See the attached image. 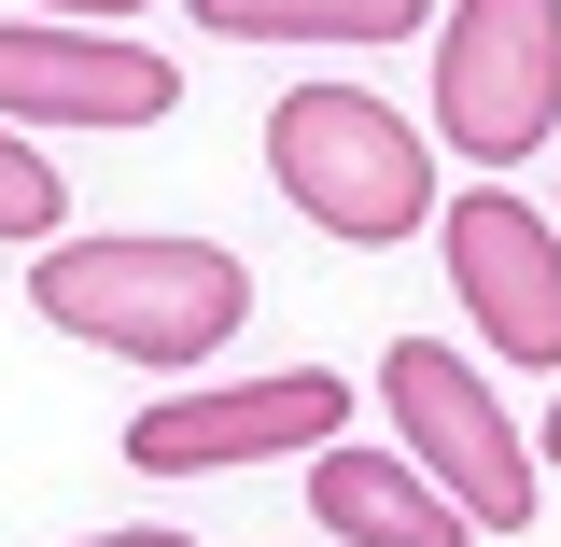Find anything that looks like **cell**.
<instances>
[{"instance_id":"obj_12","label":"cell","mask_w":561,"mask_h":547,"mask_svg":"<svg viewBox=\"0 0 561 547\" xmlns=\"http://www.w3.org/2000/svg\"><path fill=\"white\" fill-rule=\"evenodd\" d=\"M84 547H197V534H84Z\"/></svg>"},{"instance_id":"obj_10","label":"cell","mask_w":561,"mask_h":547,"mask_svg":"<svg viewBox=\"0 0 561 547\" xmlns=\"http://www.w3.org/2000/svg\"><path fill=\"white\" fill-rule=\"evenodd\" d=\"M57 225H70V197H57V155L0 127V239H57Z\"/></svg>"},{"instance_id":"obj_13","label":"cell","mask_w":561,"mask_h":547,"mask_svg":"<svg viewBox=\"0 0 561 547\" xmlns=\"http://www.w3.org/2000/svg\"><path fill=\"white\" fill-rule=\"evenodd\" d=\"M534 449H548V464H561V408H548V435H534Z\"/></svg>"},{"instance_id":"obj_9","label":"cell","mask_w":561,"mask_h":547,"mask_svg":"<svg viewBox=\"0 0 561 547\" xmlns=\"http://www.w3.org/2000/svg\"><path fill=\"white\" fill-rule=\"evenodd\" d=\"M210 43H408L421 0H183Z\"/></svg>"},{"instance_id":"obj_6","label":"cell","mask_w":561,"mask_h":547,"mask_svg":"<svg viewBox=\"0 0 561 547\" xmlns=\"http://www.w3.org/2000/svg\"><path fill=\"white\" fill-rule=\"evenodd\" d=\"M351 394L323 365H280V379H239V394H169V408L127 421V464L154 478H210V464H253V449H337Z\"/></svg>"},{"instance_id":"obj_4","label":"cell","mask_w":561,"mask_h":547,"mask_svg":"<svg viewBox=\"0 0 561 547\" xmlns=\"http://www.w3.org/2000/svg\"><path fill=\"white\" fill-rule=\"evenodd\" d=\"M379 394H393V449H408V464H421L435 491H449V505H463L478 534H519V520H534V449L505 435V408H491V379L463 365V351L393 338Z\"/></svg>"},{"instance_id":"obj_8","label":"cell","mask_w":561,"mask_h":547,"mask_svg":"<svg viewBox=\"0 0 561 547\" xmlns=\"http://www.w3.org/2000/svg\"><path fill=\"white\" fill-rule=\"evenodd\" d=\"M309 520L351 534V547H463V534H478L408 449H323V464H309Z\"/></svg>"},{"instance_id":"obj_11","label":"cell","mask_w":561,"mask_h":547,"mask_svg":"<svg viewBox=\"0 0 561 547\" xmlns=\"http://www.w3.org/2000/svg\"><path fill=\"white\" fill-rule=\"evenodd\" d=\"M57 29H99V14H140V0H43Z\"/></svg>"},{"instance_id":"obj_5","label":"cell","mask_w":561,"mask_h":547,"mask_svg":"<svg viewBox=\"0 0 561 547\" xmlns=\"http://www.w3.org/2000/svg\"><path fill=\"white\" fill-rule=\"evenodd\" d=\"M449 225V295L505 365H561V210H519L505 183L435 210Z\"/></svg>"},{"instance_id":"obj_2","label":"cell","mask_w":561,"mask_h":547,"mask_svg":"<svg viewBox=\"0 0 561 547\" xmlns=\"http://www.w3.org/2000/svg\"><path fill=\"white\" fill-rule=\"evenodd\" d=\"M267 169H280V197L309 210L323 239H365V253L408 239V225H435V155L365 84H295L267 113Z\"/></svg>"},{"instance_id":"obj_1","label":"cell","mask_w":561,"mask_h":547,"mask_svg":"<svg viewBox=\"0 0 561 547\" xmlns=\"http://www.w3.org/2000/svg\"><path fill=\"white\" fill-rule=\"evenodd\" d=\"M28 309L84 351H127V365H210L253 323V267L210 239H57L28 267Z\"/></svg>"},{"instance_id":"obj_7","label":"cell","mask_w":561,"mask_h":547,"mask_svg":"<svg viewBox=\"0 0 561 547\" xmlns=\"http://www.w3.org/2000/svg\"><path fill=\"white\" fill-rule=\"evenodd\" d=\"M0 113L154 127V113H183V84H169V57L127 43V29H57V14H28V29H0Z\"/></svg>"},{"instance_id":"obj_3","label":"cell","mask_w":561,"mask_h":547,"mask_svg":"<svg viewBox=\"0 0 561 547\" xmlns=\"http://www.w3.org/2000/svg\"><path fill=\"white\" fill-rule=\"evenodd\" d=\"M435 127L478 169H519L561 127V0H449V29H435Z\"/></svg>"}]
</instances>
